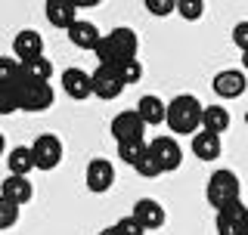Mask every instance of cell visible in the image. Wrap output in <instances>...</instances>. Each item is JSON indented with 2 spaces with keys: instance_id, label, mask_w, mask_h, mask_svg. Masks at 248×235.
<instances>
[{
  "instance_id": "1",
  "label": "cell",
  "mask_w": 248,
  "mask_h": 235,
  "mask_svg": "<svg viewBox=\"0 0 248 235\" xmlns=\"http://www.w3.org/2000/svg\"><path fill=\"white\" fill-rule=\"evenodd\" d=\"M137 50H140V41H137L134 28H112L108 34H103V41H99V46L93 53H96L99 65L118 68L124 62L137 59Z\"/></svg>"
},
{
  "instance_id": "2",
  "label": "cell",
  "mask_w": 248,
  "mask_h": 235,
  "mask_svg": "<svg viewBox=\"0 0 248 235\" xmlns=\"http://www.w3.org/2000/svg\"><path fill=\"white\" fill-rule=\"evenodd\" d=\"M202 115H205V105L199 103L192 93H180L168 103V127L170 133H189L196 136L202 130Z\"/></svg>"
},
{
  "instance_id": "3",
  "label": "cell",
  "mask_w": 248,
  "mask_h": 235,
  "mask_svg": "<svg viewBox=\"0 0 248 235\" xmlns=\"http://www.w3.org/2000/svg\"><path fill=\"white\" fill-rule=\"evenodd\" d=\"M242 195V183H239V176L232 174V170H214L211 176H208V183H205V198H208V205H211L214 210H223V207H230L232 201H242L239 198Z\"/></svg>"
},
{
  "instance_id": "4",
  "label": "cell",
  "mask_w": 248,
  "mask_h": 235,
  "mask_svg": "<svg viewBox=\"0 0 248 235\" xmlns=\"http://www.w3.org/2000/svg\"><path fill=\"white\" fill-rule=\"evenodd\" d=\"M31 152H34L37 170H56L62 164V139L56 133H41L31 146Z\"/></svg>"
},
{
  "instance_id": "5",
  "label": "cell",
  "mask_w": 248,
  "mask_h": 235,
  "mask_svg": "<svg viewBox=\"0 0 248 235\" xmlns=\"http://www.w3.org/2000/svg\"><path fill=\"white\" fill-rule=\"evenodd\" d=\"M112 136L115 143H134V139H143L146 133V121L140 118L137 108H127V112H118L112 118Z\"/></svg>"
},
{
  "instance_id": "6",
  "label": "cell",
  "mask_w": 248,
  "mask_h": 235,
  "mask_svg": "<svg viewBox=\"0 0 248 235\" xmlns=\"http://www.w3.org/2000/svg\"><path fill=\"white\" fill-rule=\"evenodd\" d=\"M211 90H214L220 99H239V96L248 90V74L242 72V68H223V72L214 74Z\"/></svg>"
},
{
  "instance_id": "7",
  "label": "cell",
  "mask_w": 248,
  "mask_h": 235,
  "mask_svg": "<svg viewBox=\"0 0 248 235\" xmlns=\"http://www.w3.org/2000/svg\"><path fill=\"white\" fill-rule=\"evenodd\" d=\"M124 93V81L118 74V68L112 65H96V72H93V96H99L103 103H112V99H118Z\"/></svg>"
},
{
  "instance_id": "8",
  "label": "cell",
  "mask_w": 248,
  "mask_h": 235,
  "mask_svg": "<svg viewBox=\"0 0 248 235\" xmlns=\"http://www.w3.org/2000/svg\"><path fill=\"white\" fill-rule=\"evenodd\" d=\"M149 152L155 155V161L161 164V170L165 174H174V170H180L183 164V148L177 143L174 136H155L149 143Z\"/></svg>"
},
{
  "instance_id": "9",
  "label": "cell",
  "mask_w": 248,
  "mask_h": 235,
  "mask_svg": "<svg viewBox=\"0 0 248 235\" xmlns=\"http://www.w3.org/2000/svg\"><path fill=\"white\" fill-rule=\"evenodd\" d=\"M217 235H242L248 229V207H245V201H232L230 207H223V210H217Z\"/></svg>"
},
{
  "instance_id": "10",
  "label": "cell",
  "mask_w": 248,
  "mask_h": 235,
  "mask_svg": "<svg viewBox=\"0 0 248 235\" xmlns=\"http://www.w3.org/2000/svg\"><path fill=\"white\" fill-rule=\"evenodd\" d=\"M13 56L19 65H25L31 59H41L44 56V37L37 34L34 28H22L19 34L13 37Z\"/></svg>"
},
{
  "instance_id": "11",
  "label": "cell",
  "mask_w": 248,
  "mask_h": 235,
  "mask_svg": "<svg viewBox=\"0 0 248 235\" xmlns=\"http://www.w3.org/2000/svg\"><path fill=\"white\" fill-rule=\"evenodd\" d=\"M84 183H87V189L93 195H103L112 189V183H115V167H112V161H106V158H93L87 164V170H84Z\"/></svg>"
},
{
  "instance_id": "12",
  "label": "cell",
  "mask_w": 248,
  "mask_h": 235,
  "mask_svg": "<svg viewBox=\"0 0 248 235\" xmlns=\"http://www.w3.org/2000/svg\"><path fill=\"white\" fill-rule=\"evenodd\" d=\"M62 90H65L68 99L84 103V99L93 96V74H87L84 68H65L62 72Z\"/></svg>"
},
{
  "instance_id": "13",
  "label": "cell",
  "mask_w": 248,
  "mask_h": 235,
  "mask_svg": "<svg viewBox=\"0 0 248 235\" xmlns=\"http://www.w3.org/2000/svg\"><path fill=\"white\" fill-rule=\"evenodd\" d=\"M130 217L143 226L146 232H155V229H161L165 226V220H168V214H165V207L158 205L155 198H140L137 205H134V210H130Z\"/></svg>"
},
{
  "instance_id": "14",
  "label": "cell",
  "mask_w": 248,
  "mask_h": 235,
  "mask_svg": "<svg viewBox=\"0 0 248 235\" xmlns=\"http://www.w3.org/2000/svg\"><path fill=\"white\" fill-rule=\"evenodd\" d=\"M56 93H53L50 84H34V81H25L22 87V112H46L53 105Z\"/></svg>"
},
{
  "instance_id": "15",
  "label": "cell",
  "mask_w": 248,
  "mask_h": 235,
  "mask_svg": "<svg viewBox=\"0 0 248 235\" xmlns=\"http://www.w3.org/2000/svg\"><path fill=\"white\" fill-rule=\"evenodd\" d=\"M44 10H46L50 25H56V28H65L68 31L78 22V3H75V0H46Z\"/></svg>"
},
{
  "instance_id": "16",
  "label": "cell",
  "mask_w": 248,
  "mask_h": 235,
  "mask_svg": "<svg viewBox=\"0 0 248 235\" xmlns=\"http://www.w3.org/2000/svg\"><path fill=\"white\" fill-rule=\"evenodd\" d=\"M0 195H3L6 201H13V205H28L31 198H34V189H31V183H28V176H6L3 183H0Z\"/></svg>"
},
{
  "instance_id": "17",
  "label": "cell",
  "mask_w": 248,
  "mask_h": 235,
  "mask_svg": "<svg viewBox=\"0 0 248 235\" xmlns=\"http://www.w3.org/2000/svg\"><path fill=\"white\" fill-rule=\"evenodd\" d=\"M68 41H72L78 50H96L99 41H103V34H99V28L93 25V22H84L78 19L72 28H68Z\"/></svg>"
},
{
  "instance_id": "18",
  "label": "cell",
  "mask_w": 248,
  "mask_h": 235,
  "mask_svg": "<svg viewBox=\"0 0 248 235\" xmlns=\"http://www.w3.org/2000/svg\"><path fill=\"white\" fill-rule=\"evenodd\" d=\"M137 112L146 121V127H158V124L168 121V103H161L155 93H149V96L140 99V103H137Z\"/></svg>"
},
{
  "instance_id": "19",
  "label": "cell",
  "mask_w": 248,
  "mask_h": 235,
  "mask_svg": "<svg viewBox=\"0 0 248 235\" xmlns=\"http://www.w3.org/2000/svg\"><path fill=\"white\" fill-rule=\"evenodd\" d=\"M220 136L217 133H208V130H199L196 136H192V155H196L199 161H214V158H220Z\"/></svg>"
},
{
  "instance_id": "20",
  "label": "cell",
  "mask_w": 248,
  "mask_h": 235,
  "mask_svg": "<svg viewBox=\"0 0 248 235\" xmlns=\"http://www.w3.org/2000/svg\"><path fill=\"white\" fill-rule=\"evenodd\" d=\"M6 167H10L13 176H28L31 170H37L31 146H16L13 152H10V158H6Z\"/></svg>"
},
{
  "instance_id": "21",
  "label": "cell",
  "mask_w": 248,
  "mask_h": 235,
  "mask_svg": "<svg viewBox=\"0 0 248 235\" xmlns=\"http://www.w3.org/2000/svg\"><path fill=\"white\" fill-rule=\"evenodd\" d=\"M202 130L208 133H227L230 130V108L223 105H205V115H202Z\"/></svg>"
},
{
  "instance_id": "22",
  "label": "cell",
  "mask_w": 248,
  "mask_h": 235,
  "mask_svg": "<svg viewBox=\"0 0 248 235\" xmlns=\"http://www.w3.org/2000/svg\"><path fill=\"white\" fill-rule=\"evenodd\" d=\"M22 74H25V81H34V84H50L53 77V62L50 59H31L22 65Z\"/></svg>"
},
{
  "instance_id": "23",
  "label": "cell",
  "mask_w": 248,
  "mask_h": 235,
  "mask_svg": "<svg viewBox=\"0 0 248 235\" xmlns=\"http://www.w3.org/2000/svg\"><path fill=\"white\" fill-rule=\"evenodd\" d=\"M146 152H149V143H146V139H134V143H118V158H121L124 164H130V167H137V164L146 158Z\"/></svg>"
},
{
  "instance_id": "24",
  "label": "cell",
  "mask_w": 248,
  "mask_h": 235,
  "mask_svg": "<svg viewBox=\"0 0 248 235\" xmlns=\"http://www.w3.org/2000/svg\"><path fill=\"white\" fill-rule=\"evenodd\" d=\"M19 205H13V201H6L3 195H0V232L3 229H13L16 223H19Z\"/></svg>"
},
{
  "instance_id": "25",
  "label": "cell",
  "mask_w": 248,
  "mask_h": 235,
  "mask_svg": "<svg viewBox=\"0 0 248 235\" xmlns=\"http://www.w3.org/2000/svg\"><path fill=\"white\" fill-rule=\"evenodd\" d=\"M177 13H180L186 22H199L202 15H205V3H202V0H177Z\"/></svg>"
},
{
  "instance_id": "26",
  "label": "cell",
  "mask_w": 248,
  "mask_h": 235,
  "mask_svg": "<svg viewBox=\"0 0 248 235\" xmlns=\"http://www.w3.org/2000/svg\"><path fill=\"white\" fill-rule=\"evenodd\" d=\"M134 170H137V174L143 176V179H155V176H161V174H165V170H161V164L155 161V155H152V152H146V158L140 161Z\"/></svg>"
},
{
  "instance_id": "27",
  "label": "cell",
  "mask_w": 248,
  "mask_h": 235,
  "mask_svg": "<svg viewBox=\"0 0 248 235\" xmlns=\"http://www.w3.org/2000/svg\"><path fill=\"white\" fill-rule=\"evenodd\" d=\"M118 74H121L124 87H130V84H137L140 77H143V65H140V59H130V62H124V65H118Z\"/></svg>"
},
{
  "instance_id": "28",
  "label": "cell",
  "mask_w": 248,
  "mask_h": 235,
  "mask_svg": "<svg viewBox=\"0 0 248 235\" xmlns=\"http://www.w3.org/2000/svg\"><path fill=\"white\" fill-rule=\"evenodd\" d=\"M146 10L152 15H170L177 13V0H146Z\"/></svg>"
},
{
  "instance_id": "29",
  "label": "cell",
  "mask_w": 248,
  "mask_h": 235,
  "mask_svg": "<svg viewBox=\"0 0 248 235\" xmlns=\"http://www.w3.org/2000/svg\"><path fill=\"white\" fill-rule=\"evenodd\" d=\"M115 229H118V235H146V229H143V226H140L130 214L121 217V220L115 223Z\"/></svg>"
},
{
  "instance_id": "30",
  "label": "cell",
  "mask_w": 248,
  "mask_h": 235,
  "mask_svg": "<svg viewBox=\"0 0 248 235\" xmlns=\"http://www.w3.org/2000/svg\"><path fill=\"white\" fill-rule=\"evenodd\" d=\"M232 44L242 53H248V22H236V28H232Z\"/></svg>"
},
{
  "instance_id": "31",
  "label": "cell",
  "mask_w": 248,
  "mask_h": 235,
  "mask_svg": "<svg viewBox=\"0 0 248 235\" xmlns=\"http://www.w3.org/2000/svg\"><path fill=\"white\" fill-rule=\"evenodd\" d=\"M96 235H118V229H115V226H106V229H99Z\"/></svg>"
},
{
  "instance_id": "32",
  "label": "cell",
  "mask_w": 248,
  "mask_h": 235,
  "mask_svg": "<svg viewBox=\"0 0 248 235\" xmlns=\"http://www.w3.org/2000/svg\"><path fill=\"white\" fill-rule=\"evenodd\" d=\"M3 152H6V139H3V133H0V158H3Z\"/></svg>"
},
{
  "instance_id": "33",
  "label": "cell",
  "mask_w": 248,
  "mask_h": 235,
  "mask_svg": "<svg viewBox=\"0 0 248 235\" xmlns=\"http://www.w3.org/2000/svg\"><path fill=\"white\" fill-rule=\"evenodd\" d=\"M242 72L248 74V53H242Z\"/></svg>"
},
{
  "instance_id": "34",
  "label": "cell",
  "mask_w": 248,
  "mask_h": 235,
  "mask_svg": "<svg viewBox=\"0 0 248 235\" xmlns=\"http://www.w3.org/2000/svg\"><path fill=\"white\" fill-rule=\"evenodd\" d=\"M245 124H248V112H245Z\"/></svg>"
},
{
  "instance_id": "35",
  "label": "cell",
  "mask_w": 248,
  "mask_h": 235,
  "mask_svg": "<svg viewBox=\"0 0 248 235\" xmlns=\"http://www.w3.org/2000/svg\"><path fill=\"white\" fill-rule=\"evenodd\" d=\"M242 235H248V229H245V232H242Z\"/></svg>"
}]
</instances>
